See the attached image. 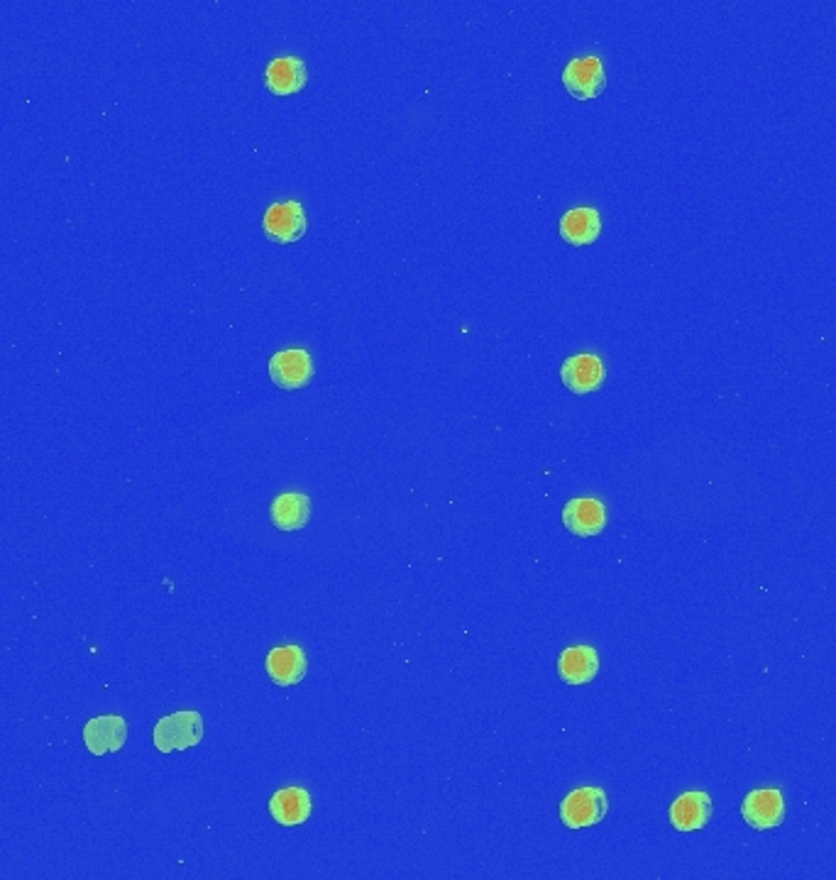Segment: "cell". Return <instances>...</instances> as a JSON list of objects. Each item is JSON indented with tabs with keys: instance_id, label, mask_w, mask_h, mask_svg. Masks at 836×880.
<instances>
[{
	"instance_id": "cell-1",
	"label": "cell",
	"mask_w": 836,
	"mask_h": 880,
	"mask_svg": "<svg viewBox=\"0 0 836 880\" xmlns=\"http://www.w3.org/2000/svg\"><path fill=\"white\" fill-rule=\"evenodd\" d=\"M152 741L160 754H176V751L194 748L204 741V719L192 709L162 717L152 731Z\"/></svg>"
},
{
	"instance_id": "cell-2",
	"label": "cell",
	"mask_w": 836,
	"mask_h": 880,
	"mask_svg": "<svg viewBox=\"0 0 836 880\" xmlns=\"http://www.w3.org/2000/svg\"><path fill=\"white\" fill-rule=\"evenodd\" d=\"M607 810L609 802L605 790L580 788L570 792L568 798L560 802V822L573 832L589 830V826H595L607 818Z\"/></svg>"
},
{
	"instance_id": "cell-3",
	"label": "cell",
	"mask_w": 836,
	"mask_h": 880,
	"mask_svg": "<svg viewBox=\"0 0 836 880\" xmlns=\"http://www.w3.org/2000/svg\"><path fill=\"white\" fill-rule=\"evenodd\" d=\"M309 220L299 201H284V204H272L262 218V232L270 242L277 245H291L306 236Z\"/></svg>"
},
{
	"instance_id": "cell-4",
	"label": "cell",
	"mask_w": 836,
	"mask_h": 880,
	"mask_svg": "<svg viewBox=\"0 0 836 880\" xmlns=\"http://www.w3.org/2000/svg\"><path fill=\"white\" fill-rule=\"evenodd\" d=\"M316 367L313 357L301 347L282 350L270 359V379L284 391H296L309 387L313 381Z\"/></svg>"
},
{
	"instance_id": "cell-5",
	"label": "cell",
	"mask_w": 836,
	"mask_h": 880,
	"mask_svg": "<svg viewBox=\"0 0 836 880\" xmlns=\"http://www.w3.org/2000/svg\"><path fill=\"white\" fill-rule=\"evenodd\" d=\"M563 87L577 101H592L605 93L607 77L599 57H577L563 71Z\"/></svg>"
},
{
	"instance_id": "cell-6",
	"label": "cell",
	"mask_w": 836,
	"mask_h": 880,
	"mask_svg": "<svg viewBox=\"0 0 836 880\" xmlns=\"http://www.w3.org/2000/svg\"><path fill=\"white\" fill-rule=\"evenodd\" d=\"M125 741H128V722L121 715L93 717L83 724V744L93 756L118 754Z\"/></svg>"
},
{
	"instance_id": "cell-7",
	"label": "cell",
	"mask_w": 836,
	"mask_h": 880,
	"mask_svg": "<svg viewBox=\"0 0 836 880\" xmlns=\"http://www.w3.org/2000/svg\"><path fill=\"white\" fill-rule=\"evenodd\" d=\"M741 814L744 822L756 832H770L786 822V800H782L780 790H754L746 795L744 804H741Z\"/></svg>"
},
{
	"instance_id": "cell-8",
	"label": "cell",
	"mask_w": 836,
	"mask_h": 880,
	"mask_svg": "<svg viewBox=\"0 0 836 880\" xmlns=\"http://www.w3.org/2000/svg\"><path fill=\"white\" fill-rule=\"evenodd\" d=\"M560 379H563V385L573 391V395L585 397L592 395V391L602 389L607 379V369L597 355L582 353L565 359L563 367H560Z\"/></svg>"
},
{
	"instance_id": "cell-9",
	"label": "cell",
	"mask_w": 836,
	"mask_h": 880,
	"mask_svg": "<svg viewBox=\"0 0 836 880\" xmlns=\"http://www.w3.org/2000/svg\"><path fill=\"white\" fill-rule=\"evenodd\" d=\"M712 812H714L712 798H709V795L702 790H690V792H683L680 798L671 804L668 818H671V824L675 832L690 834V832L705 830L709 820H712Z\"/></svg>"
},
{
	"instance_id": "cell-10",
	"label": "cell",
	"mask_w": 836,
	"mask_h": 880,
	"mask_svg": "<svg viewBox=\"0 0 836 880\" xmlns=\"http://www.w3.org/2000/svg\"><path fill=\"white\" fill-rule=\"evenodd\" d=\"M563 524L577 538H595L607 526V508L595 496L570 500L563 508Z\"/></svg>"
},
{
	"instance_id": "cell-11",
	"label": "cell",
	"mask_w": 836,
	"mask_h": 880,
	"mask_svg": "<svg viewBox=\"0 0 836 880\" xmlns=\"http://www.w3.org/2000/svg\"><path fill=\"white\" fill-rule=\"evenodd\" d=\"M264 671H267L270 681L279 687L299 685L306 673H309V661L301 645H279L272 649L264 659Z\"/></svg>"
},
{
	"instance_id": "cell-12",
	"label": "cell",
	"mask_w": 836,
	"mask_h": 880,
	"mask_svg": "<svg viewBox=\"0 0 836 880\" xmlns=\"http://www.w3.org/2000/svg\"><path fill=\"white\" fill-rule=\"evenodd\" d=\"M264 83L274 95H294L309 83V69L299 57H279L267 64Z\"/></svg>"
},
{
	"instance_id": "cell-13",
	"label": "cell",
	"mask_w": 836,
	"mask_h": 880,
	"mask_svg": "<svg viewBox=\"0 0 836 880\" xmlns=\"http://www.w3.org/2000/svg\"><path fill=\"white\" fill-rule=\"evenodd\" d=\"M599 673V655L592 645H573L558 659V675L568 685H587Z\"/></svg>"
},
{
	"instance_id": "cell-14",
	"label": "cell",
	"mask_w": 836,
	"mask_h": 880,
	"mask_svg": "<svg viewBox=\"0 0 836 880\" xmlns=\"http://www.w3.org/2000/svg\"><path fill=\"white\" fill-rule=\"evenodd\" d=\"M602 236V218L595 208L582 206L573 208L560 218V238H563L568 245L585 248L595 245Z\"/></svg>"
},
{
	"instance_id": "cell-15",
	"label": "cell",
	"mask_w": 836,
	"mask_h": 880,
	"mask_svg": "<svg viewBox=\"0 0 836 880\" xmlns=\"http://www.w3.org/2000/svg\"><path fill=\"white\" fill-rule=\"evenodd\" d=\"M311 795L304 788H284L272 795L270 814L282 826H301L311 818Z\"/></svg>"
},
{
	"instance_id": "cell-16",
	"label": "cell",
	"mask_w": 836,
	"mask_h": 880,
	"mask_svg": "<svg viewBox=\"0 0 836 880\" xmlns=\"http://www.w3.org/2000/svg\"><path fill=\"white\" fill-rule=\"evenodd\" d=\"M270 518L279 532H301L311 522V500L306 494H279L270 506Z\"/></svg>"
}]
</instances>
